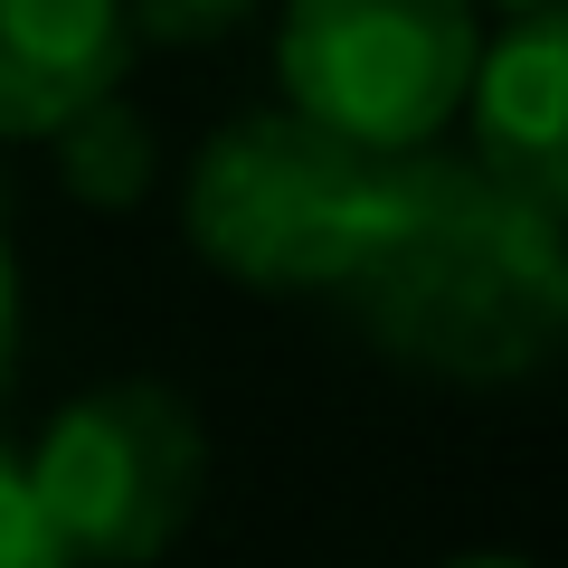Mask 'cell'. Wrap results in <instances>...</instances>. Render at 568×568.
<instances>
[{"label": "cell", "mask_w": 568, "mask_h": 568, "mask_svg": "<svg viewBox=\"0 0 568 568\" xmlns=\"http://www.w3.org/2000/svg\"><path fill=\"white\" fill-rule=\"evenodd\" d=\"M474 10H503V20H530V10H568V0H474Z\"/></svg>", "instance_id": "11"}, {"label": "cell", "mask_w": 568, "mask_h": 568, "mask_svg": "<svg viewBox=\"0 0 568 568\" xmlns=\"http://www.w3.org/2000/svg\"><path fill=\"white\" fill-rule=\"evenodd\" d=\"M123 0H0V142H39L85 104L123 95Z\"/></svg>", "instance_id": "6"}, {"label": "cell", "mask_w": 568, "mask_h": 568, "mask_svg": "<svg viewBox=\"0 0 568 568\" xmlns=\"http://www.w3.org/2000/svg\"><path fill=\"white\" fill-rule=\"evenodd\" d=\"M10 379H20V256L0 237V398H10Z\"/></svg>", "instance_id": "10"}, {"label": "cell", "mask_w": 568, "mask_h": 568, "mask_svg": "<svg viewBox=\"0 0 568 568\" xmlns=\"http://www.w3.org/2000/svg\"><path fill=\"white\" fill-rule=\"evenodd\" d=\"M446 568H530V559H511V549H474V559H446Z\"/></svg>", "instance_id": "12"}, {"label": "cell", "mask_w": 568, "mask_h": 568, "mask_svg": "<svg viewBox=\"0 0 568 568\" xmlns=\"http://www.w3.org/2000/svg\"><path fill=\"white\" fill-rule=\"evenodd\" d=\"M484 48L474 0H284V104L361 152H426Z\"/></svg>", "instance_id": "4"}, {"label": "cell", "mask_w": 568, "mask_h": 568, "mask_svg": "<svg viewBox=\"0 0 568 568\" xmlns=\"http://www.w3.org/2000/svg\"><path fill=\"white\" fill-rule=\"evenodd\" d=\"M342 304L417 379L511 388L568 342V237L549 209L426 142L398 162V209Z\"/></svg>", "instance_id": "1"}, {"label": "cell", "mask_w": 568, "mask_h": 568, "mask_svg": "<svg viewBox=\"0 0 568 568\" xmlns=\"http://www.w3.org/2000/svg\"><path fill=\"white\" fill-rule=\"evenodd\" d=\"M256 0H123V29L133 39H162V48H190V39H227Z\"/></svg>", "instance_id": "9"}, {"label": "cell", "mask_w": 568, "mask_h": 568, "mask_svg": "<svg viewBox=\"0 0 568 568\" xmlns=\"http://www.w3.org/2000/svg\"><path fill=\"white\" fill-rule=\"evenodd\" d=\"M0 568H67V549L48 540L39 493H29V474H20L10 446H0Z\"/></svg>", "instance_id": "8"}, {"label": "cell", "mask_w": 568, "mask_h": 568, "mask_svg": "<svg viewBox=\"0 0 568 568\" xmlns=\"http://www.w3.org/2000/svg\"><path fill=\"white\" fill-rule=\"evenodd\" d=\"M398 162L407 152H361L294 104L237 114L200 142L181 227L246 294H342L398 209Z\"/></svg>", "instance_id": "2"}, {"label": "cell", "mask_w": 568, "mask_h": 568, "mask_svg": "<svg viewBox=\"0 0 568 568\" xmlns=\"http://www.w3.org/2000/svg\"><path fill=\"white\" fill-rule=\"evenodd\" d=\"M20 474L67 568H152L200 521L209 426L171 379H95L48 417Z\"/></svg>", "instance_id": "3"}, {"label": "cell", "mask_w": 568, "mask_h": 568, "mask_svg": "<svg viewBox=\"0 0 568 568\" xmlns=\"http://www.w3.org/2000/svg\"><path fill=\"white\" fill-rule=\"evenodd\" d=\"M48 152H58L67 200L104 209V219L142 209V200H152V181H162V133H152V114H142L133 95L85 104L77 123H58V133H48Z\"/></svg>", "instance_id": "7"}, {"label": "cell", "mask_w": 568, "mask_h": 568, "mask_svg": "<svg viewBox=\"0 0 568 568\" xmlns=\"http://www.w3.org/2000/svg\"><path fill=\"white\" fill-rule=\"evenodd\" d=\"M455 114H474V171L559 219L568 209V10H530V20L493 29V48H474Z\"/></svg>", "instance_id": "5"}]
</instances>
